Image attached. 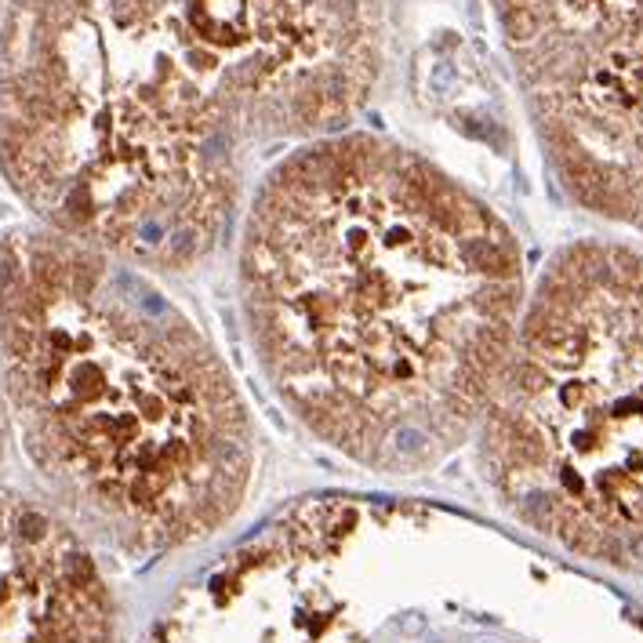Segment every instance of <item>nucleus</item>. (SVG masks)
<instances>
[{"mask_svg": "<svg viewBox=\"0 0 643 643\" xmlns=\"http://www.w3.org/2000/svg\"><path fill=\"white\" fill-rule=\"evenodd\" d=\"M382 62V0H8L0 175L44 229L186 269L258 153L342 135Z\"/></svg>", "mask_w": 643, "mask_h": 643, "instance_id": "1", "label": "nucleus"}, {"mask_svg": "<svg viewBox=\"0 0 643 643\" xmlns=\"http://www.w3.org/2000/svg\"><path fill=\"white\" fill-rule=\"evenodd\" d=\"M240 309L262 378L349 462L418 473L491 411L527 309L512 229L375 135L291 149L240 222Z\"/></svg>", "mask_w": 643, "mask_h": 643, "instance_id": "2", "label": "nucleus"}, {"mask_svg": "<svg viewBox=\"0 0 643 643\" xmlns=\"http://www.w3.org/2000/svg\"><path fill=\"white\" fill-rule=\"evenodd\" d=\"M0 392L48 491L128 549L219 531L251 487L255 425L200 327L44 226L0 240Z\"/></svg>", "mask_w": 643, "mask_h": 643, "instance_id": "3", "label": "nucleus"}, {"mask_svg": "<svg viewBox=\"0 0 643 643\" xmlns=\"http://www.w3.org/2000/svg\"><path fill=\"white\" fill-rule=\"evenodd\" d=\"M495 495L571 553L643 574V255L574 243L527 295L480 425Z\"/></svg>", "mask_w": 643, "mask_h": 643, "instance_id": "4", "label": "nucleus"}, {"mask_svg": "<svg viewBox=\"0 0 643 643\" xmlns=\"http://www.w3.org/2000/svg\"><path fill=\"white\" fill-rule=\"evenodd\" d=\"M567 193L643 233V0H491Z\"/></svg>", "mask_w": 643, "mask_h": 643, "instance_id": "5", "label": "nucleus"}, {"mask_svg": "<svg viewBox=\"0 0 643 643\" xmlns=\"http://www.w3.org/2000/svg\"><path fill=\"white\" fill-rule=\"evenodd\" d=\"M0 643H113V600L48 505L0 491Z\"/></svg>", "mask_w": 643, "mask_h": 643, "instance_id": "6", "label": "nucleus"}, {"mask_svg": "<svg viewBox=\"0 0 643 643\" xmlns=\"http://www.w3.org/2000/svg\"><path fill=\"white\" fill-rule=\"evenodd\" d=\"M8 429H11V422H8V407H4V392H0V462H4V447H8Z\"/></svg>", "mask_w": 643, "mask_h": 643, "instance_id": "7", "label": "nucleus"}, {"mask_svg": "<svg viewBox=\"0 0 643 643\" xmlns=\"http://www.w3.org/2000/svg\"><path fill=\"white\" fill-rule=\"evenodd\" d=\"M4 4H8V0H0V18H4Z\"/></svg>", "mask_w": 643, "mask_h": 643, "instance_id": "8", "label": "nucleus"}]
</instances>
